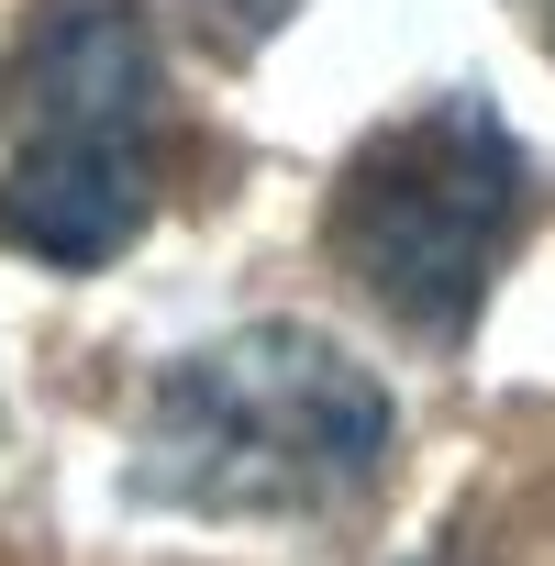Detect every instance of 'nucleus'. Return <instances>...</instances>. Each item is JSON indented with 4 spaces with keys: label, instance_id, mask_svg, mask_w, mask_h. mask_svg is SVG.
<instances>
[{
    "label": "nucleus",
    "instance_id": "f257e3e1",
    "mask_svg": "<svg viewBox=\"0 0 555 566\" xmlns=\"http://www.w3.org/2000/svg\"><path fill=\"white\" fill-rule=\"evenodd\" d=\"M389 389L312 323H233L156 367L123 433V489L189 522H312L389 467Z\"/></svg>",
    "mask_w": 555,
    "mask_h": 566
},
{
    "label": "nucleus",
    "instance_id": "f03ea898",
    "mask_svg": "<svg viewBox=\"0 0 555 566\" xmlns=\"http://www.w3.org/2000/svg\"><path fill=\"white\" fill-rule=\"evenodd\" d=\"M167 45L123 0H34L0 56V244L34 266H112L156 222Z\"/></svg>",
    "mask_w": 555,
    "mask_h": 566
},
{
    "label": "nucleus",
    "instance_id": "7ed1b4c3",
    "mask_svg": "<svg viewBox=\"0 0 555 566\" xmlns=\"http://www.w3.org/2000/svg\"><path fill=\"white\" fill-rule=\"evenodd\" d=\"M522 233H533V156L478 90L378 123L323 200V255L411 345L478 334Z\"/></svg>",
    "mask_w": 555,
    "mask_h": 566
},
{
    "label": "nucleus",
    "instance_id": "20e7f679",
    "mask_svg": "<svg viewBox=\"0 0 555 566\" xmlns=\"http://www.w3.org/2000/svg\"><path fill=\"white\" fill-rule=\"evenodd\" d=\"M290 12H301V0H189V23H200V34L222 45V56H244V45H266V34L290 23Z\"/></svg>",
    "mask_w": 555,
    "mask_h": 566
}]
</instances>
